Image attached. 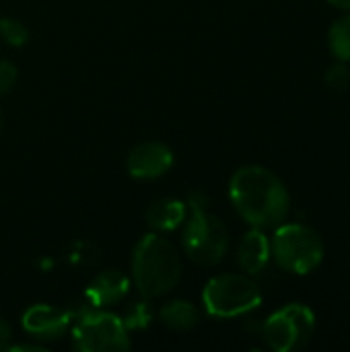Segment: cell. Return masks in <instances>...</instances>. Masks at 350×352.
Here are the masks:
<instances>
[{"instance_id":"7a4b0ae2","label":"cell","mask_w":350,"mask_h":352,"mask_svg":"<svg viewBox=\"0 0 350 352\" xmlns=\"http://www.w3.org/2000/svg\"><path fill=\"white\" fill-rule=\"evenodd\" d=\"M132 276L142 297L155 299L167 295L182 278L177 250L159 233L144 235L132 254Z\"/></svg>"},{"instance_id":"ba28073f","label":"cell","mask_w":350,"mask_h":352,"mask_svg":"<svg viewBox=\"0 0 350 352\" xmlns=\"http://www.w3.org/2000/svg\"><path fill=\"white\" fill-rule=\"evenodd\" d=\"M173 165V153L167 144L146 140L136 144L126 159L128 173L136 179H155L165 175Z\"/></svg>"},{"instance_id":"5b68a950","label":"cell","mask_w":350,"mask_h":352,"mask_svg":"<svg viewBox=\"0 0 350 352\" xmlns=\"http://www.w3.org/2000/svg\"><path fill=\"white\" fill-rule=\"evenodd\" d=\"M202 303L208 316L231 320L258 309L262 305V291L245 274H219L206 283Z\"/></svg>"},{"instance_id":"2e32d148","label":"cell","mask_w":350,"mask_h":352,"mask_svg":"<svg viewBox=\"0 0 350 352\" xmlns=\"http://www.w3.org/2000/svg\"><path fill=\"white\" fill-rule=\"evenodd\" d=\"M0 37L12 47H23L29 41V29L17 19L4 16L0 19Z\"/></svg>"},{"instance_id":"52a82bcc","label":"cell","mask_w":350,"mask_h":352,"mask_svg":"<svg viewBox=\"0 0 350 352\" xmlns=\"http://www.w3.org/2000/svg\"><path fill=\"white\" fill-rule=\"evenodd\" d=\"M316 334V314L301 303H289L274 311L262 326V336L268 349L276 352H295L311 342Z\"/></svg>"},{"instance_id":"9a60e30c","label":"cell","mask_w":350,"mask_h":352,"mask_svg":"<svg viewBox=\"0 0 350 352\" xmlns=\"http://www.w3.org/2000/svg\"><path fill=\"white\" fill-rule=\"evenodd\" d=\"M122 322L128 328V332L130 330H142V328H146L153 322V307L149 303V297H142L138 301H132L126 307Z\"/></svg>"},{"instance_id":"8fae6325","label":"cell","mask_w":350,"mask_h":352,"mask_svg":"<svg viewBox=\"0 0 350 352\" xmlns=\"http://www.w3.org/2000/svg\"><path fill=\"white\" fill-rule=\"evenodd\" d=\"M272 258L270 252V237L262 231L252 227L239 241L237 248V264L245 274L262 272Z\"/></svg>"},{"instance_id":"5bb4252c","label":"cell","mask_w":350,"mask_h":352,"mask_svg":"<svg viewBox=\"0 0 350 352\" xmlns=\"http://www.w3.org/2000/svg\"><path fill=\"white\" fill-rule=\"evenodd\" d=\"M328 47L336 60L350 62V12L334 21L328 31Z\"/></svg>"},{"instance_id":"9c48e42d","label":"cell","mask_w":350,"mask_h":352,"mask_svg":"<svg viewBox=\"0 0 350 352\" xmlns=\"http://www.w3.org/2000/svg\"><path fill=\"white\" fill-rule=\"evenodd\" d=\"M70 324H72V314L68 309L43 305V303L31 305L21 318L23 330L35 340H58L66 334Z\"/></svg>"},{"instance_id":"7c38bea8","label":"cell","mask_w":350,"mask_h":352,"mask_svg":"<svg viewBox=\"0 0 350 352\" xmlns=\"http://www.w3.org/2000/svg\"><path fill=\"white\" fill-rule=\"evenodd\" d=\"M188 214V204L177 198H161L153 202L146 210V223L157 233L175 231L184 225Z\"/></svg>"},{"instance_id":"4fadbf2b","label":"cell","mask_w":350,"mask_h":352,"mask_svg":"<svg viewBox=\"0 0 350 352\" xmlns=\"http://www.w3.org/2000/svg\"><path fill=\"white\" fill-rule=\"evenodd\" d=\"M159 320L165 326H169L171 330L188 332V330H192L200 322V314H198L196 305H192L190 301L175 299V301H169L167 305L161 307Z\"/></svg>"},{"instance_id":"30bf717a","label":"cell","mask_w":350,"mask_h":352,"mask_svg":"<svg viewBox=\"0 0 350 352\" xmlns=\"http://www.w3.org/2000/svg\"><path fill=\"white\" fill-rule=\"evenodd\" d=\"M130 291V278L120 270L99 272L87 287L85 299L93 309H107L126 299Z\"/></svg>"},{"instance_id":"3957f363","label":"cell","mask_w":350,"mask_h":352,"mask_svg":"<svg viewBox=\"0 0 350 352\" xmlns=\"http://www.w3.org/2000/svg\"><path fill=\"white\" fill-rule=\"evenodd\" d=\"M182 243L186 256L198 266L219 264L229 250V233L219 217L208 210V198L200 192L190 196Z\"/></svg>"},{"instance_id":"8992f818","label":"cell","mask_w":350,"mask_h":352,"mask_svg":"<svg viewBox=\"0 0 350 352\" xmlns=\"http://www.w3.org/2000/svg\"><path fill=\"white\" fill-rule=\"evenodd\" d=\"M130 334L122 318L103 309L87 307L78 311L72 328V349L80 352H126L130 351Z\"/></svg>"},{"instance_id":"6da1fadb","label":"cell","mask_w":350,"mask_h":352,"mask_svg":"<svg viewBox=\"0 0 350 352\" xmlns=\"http://www.w3.org/2000/svg\"><path fill=\"white\" fill-rule=\"evenodd\" d=\"M229 196L239 217L256 229H276L291 210L289 190L270 169L245 165L229 182Z\"/></svg>"},{"instance_id":"d6986e66","label":"cell","mask_w":350,"mask_h":352,"mask_svg":"<svg viewBox=\"0 0 350 352\" xmlns=\"http://www.w3.org/2000/svg\"><path fill=\"white\" fill-rule=\"evenodd\" d=\"M12 344V328L6 320L0 318V351H8Z\"/></svg>"},{"instance_id":"ffe728a7","label":"cell","mask_w":350,"mask_h":352,"mask_svg":"<svg viewBox=\"0 0 350 352\" xmlns=\"http://www.w3.org/2000/svg\"><path fill=\"white\" fill-rule=\"evenodd\" d=\"M336 8H340V10H349L350 12V0H330Z\"/></svg>"},{"instance_id":"44dd1931","label":"cell","mask_w":350,"mask_h":352,"mask_svg":"<svg viewBox=\"0 0 350 352\" xmlns=\"http://www.w3.org/2000/svg\"><path fill=\"white\" fill-rule=\"evenodd\" d=\"M0 128H2V109H0Z\"/></svg>"},{"instance_id":"277c9868","label":"cell","mask_w":350,"mask_h":352,"mask_svg":"<svg viewBox=\"0 0 350 352\" xmlns=\"http://www.w3.org/2000/svg\"><path fill=\"white\" fill-rule=\"evenodd\" d=\"M270 252L283 270L303 276L324 262L326 245L316 229L301 223H283L274 229Z\"/></svg>"},{"instance_id":"ac0fdd59","label":"cell","mask_w":350,"mask_h":352,"mask_svg":"<svg viewBox=\"0 0 350 352\" xmlns=\"http://www.w3.org/2000/svg\"><path fill=\"white\" fill-rule=\"evenodd\" d=\"M17 66L8 60H0V95L10 93L17 82Z\"/></svg>"},{"instance_id":"e0dca14e","label":"cell","mask_w":350,"mask_h":352,"mask_svg":"<svg viewBox=\"0 0 350 352\" xmlns=\"http://www.w3.org/2000/svg\"><path fill=\"white\" fill-rule=\"evenodd\" d=\"M326 85L332 89V91H347L350 85V68L349 62H342L338 60L336 64H332L326 72Z\"/></svg>"}]
</instances>
